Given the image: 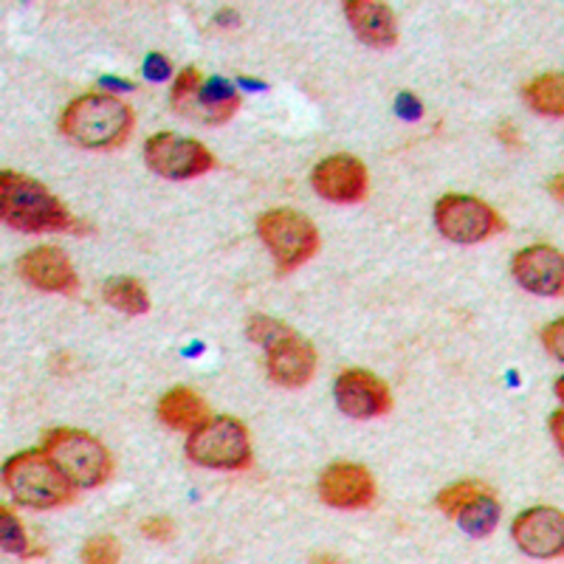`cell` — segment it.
Returning a JSON list of instances; mask_svg holds the SVG:
<instances>
[{
  "instance_id": "1",
  "label": "cell",
  "mask_w": 564,
  "mask_h": 564,
  "mask_svg": "<svg viewBox=\"0 0 564 564\" xmlns=\"http://www.w3.org/2000/svg\"><path fill=\"white\" fill-rule=\"evenodd\" d=\"M135 124V113L128 102L108 94L94 90L83 94L59 116V130L65 139L85 150H116L130 139Z\"/></svg>"
},
{
  "instance_id": "2",
  "label": "cell",
  "mask_w": 564,
  "mask_h": 564,
  "mask_svg": "<svg viewBox=\"0 0 564 564\" xmlns=\"http://www.w3.org/2000/svg\"><path fill=\"white\" fill-rule=\"evenodd\" d=\"M0 215H3V224L26 235L83 231V224L70 218V212L48 193V186L14 170L0 173Z\"/></svg>"
},
{
  "instance_id": "3",
  "label": "cell",
  "mask_w": 564,
  "mask_h": 564,
  "mask_svg": "<svg viewBox=\"0 0 564 564\" xmlns=\"http://www.w3.org/2000/svg\"><path fill=\"white\" fill-rule=\"evenodd\" d=\"M3 486L14 502L32 511H54L77 500V486L54 466L43 449L9 457L3 466Z\"/></svg>"
},
{
  "instance_id": "4",
  "label": "cell",
  "mask_w": 564,
  "mask_h": 564,
  "mask_svg": "<svg viewBox=\"0 0 564 564\" xmlns=\"http://www.w3.org/2000/svg\"><path fill=\"white\" fill-rule=\"evenodd\" d=\"M43 452L77 488H99L113 475V457L90 432L57 426L43 435Z\"/></svg>"
},
{
  "instance_id": "5",
  "label": "cell",
  "mask_w": 564,
  "mask_h": 564,
  "mask_svg": "<svg viewBox=\"0 0 564 564\" xmlns=\"http://www.w3.org/2000/svg\"><path fill=\"white\" fill-rule=\"evenodd\" d=\"M186 457L204 468L246 471L254 460L249 430L238 417L209 415L198 430H193L186 437Z\"/></svg>"
},
{
  "instance_id": "6",
  "label": "cell",
  "mask_w": 564,
  "mask_h": 564,
  "mask_svg": "<svg viewBox=\"0 0 564 564\" xmlns=\"http://www.w3.org/2000/svg\"><path fill=\"white\" fill-rule=\"evenodd\" d=\"M257 235L269 246L276 274H291L319 251V229L302 212L269 209L257 218Z\"/></svg>"
},
{
  "instance_id": "7",
  "label": "cell",
  "mask_w": 564,
  "mask_h": 564,
  "mask_svg": "<svg viewBox=\"0 0 564 564\" xmlns=\"http://www.w3.org/2000/svg\"><path fill=\"white\" fill-rule=\"evenodd\" d=\"M435 224L452 243H482L506 231L500 212L475 195H443L435 204Z\"/></svg>"
},
{
  "instance_id": "8",
  "label": "cell",
  "mask_w": 564,
  "mask_h": 564,
  "mask_svg": "<svg viewBox=\"0 0 564 564\" xmlns=\"http://www.w3.org/2000/svg\"><path fill=\"white\" fill-rule=\"evenodd\" d=\"M144 161L155 175L170 181L198 178L218 167L206 144L178 133H155L144 144Z\"/></svg>"
},
{
  "instance_id": "9",
  "label": "cell",
  "mask_w": 564,
  "mask_h": 564,
  "mask_svg": "<svg viewBox=\"0 0 564 564\" xmlns=\"http://www.w3.org/2000/svg\"><path fill=\"white\" fill-rule=\"evenodd\" d=\"M311 184L316 195L330 204H361L370 193V173L356 155H327L314 167Z\"/></svg>"
},
{
  "instance_id": "10",
  "label": "cell",
  "mask_w": 564,
  "mask_h": 564,
  "mask_svg": "<svg viewBox=\"0 0 564 564\" xmlns=\"http://www.w3.org/2000/svg\"><path fill=\"white\" fill-rule=\"evenodd\" d=\"M319 500L336 511H361L376 500V477L361 463H334L319 477Z\"/></svg>"
},
{
  "instance_id": "11",
  "label": "cell",
  "mask_w": 564,
  "mask_h": 564,
  "mask_svg": "<svg viewBox=\"0 0 564 564\" xmlns=\"http://www.w3.org/2000/svg\"><path fill=\"white\" fill-rule=\"evenodd\" d=\"M336 404L345 415L356 421H372V417H384L392 410L390 387L367 370H345L336 379Z\"/></svg>"
},
{
  "instance_id": "12",
  "label": "cell",
  "mask_w": 564,
  "mask_h": 564,
  "mask_svg": "<svg viewBox=\"0 0 564 564\" xmlns=\"http://www.w3.org/2000/svg\"><path fill=\"white\" fill-rule=\"evenodd\" d=\"M513 542L522 547V553L533 558L562 556L564 547V517L558 508L539 506L522 511L511 525Z\"/></svg>"
},
{
  "instance_id": "13",
  "label": "cell",
  "mask_w": 564,
  "mask_h": 564,
  "mask_svg": "<svg viewBox=\"0 0 564 564\" xmlns=\"http://www.w3.org/2000/svg\"><path fill=\"white\" fill-rule=\"evenodd\" d=\"M18 274L40 291L48 294H68L79 291V276L74 263L57 246H37L18 260Z\"/></svg>"
},
{
  "instance_id": "14",
  "label": "cell",
  "mask_w": 564,
  "mask_h": 564,
  "mask_svg": "<svg viewBox=\"0 0 564 564\" xmlns=\"http://www.w3.org/2000/svg\"><path fill=\"white\" fill-rule=\"evenodd\" d=\"M513 280L536 296H562L564 291V263L562 251L547 243L528 246L513 254Z\"/></svg>"
},
{
  "instance_id": "15",
  "label": "cell",
  "mask_w": 564,
  "mask_h": 564,
  "mask_svg": "<svg viewBox=\"0 0 564 564\" xmlns=\"http://www.w3.org/2000/svg\"><path fill=\"white\" fill-rule=\"evenodd\" d=\"M265 367H269V379L276 387L300 390V387L311 384V379H314L316 350L311 341H305L296 330H291L289 336H282L276 345L265 350Z\"/></svg>"
},
{
  "instance_id": "16",
  "label": "cell",
  "mask_w": 564,
  "mask_h": 564,
  "mask_svg": "<svg viewBox=\"0 0 564 564\" xmlns=\"http://www.w3.org/2000/svg\"><path fill=\"white\" fill-rule=\"evenodd\" d=\"M345 14L356 37L370 45V48L387 52L398 43L395 14L387 3H379V0H347Z\"/></svg>"
},
{
  "instance_id": "17",
  "label": "cell",
  "mask_w": 564,
  "mask_h": 564,
  "mask_svg": "<svg viewBox=\"0 0 564 564\" xmlns=\"http://www.w3.org/2000/svg\"><path fill=\"white\" fill-rule=\"evenodd\" d=\"M159 421L175 432H193L209 417V404L189 387H173L159 401Z\"/></svg>"
},
{
  "instance_id": "18",
  "label": "cell",
  "mask_w": 564,
  "mask_h": 564,
  "mask_svg": "<svg viewBox=\"0 0 564 564\" xmlns=\"http://www.w3.org/2000/svg\"><path fill=\"white\" fill-rule=\"evenodd\" d=\"M240 110L238 88L224 77H212L200 85V94L195 99V108L189 116H198L206 124H226L235 119Z\"/></svg>"
},
{
  "instance_id": "19",
  "label": "cell",
  "mask_w": 564,
  "mask_h": 564,
  "mask_svg": "<svg viewBox=\"0 0 564 564\" xmlns=\"http://www.w3.org/2000/svg\"><path fill=\"white\" fill-rule=\"evenodd\" d=\"M522 99L531 110L547 119H562L564 116V83L562 74H542L522 85Z\"/></svg>"
},
{
  "instance_id": "20",
  "label": "cell",
  "mask_w": 564,
  "mask_h": 564,
  "mask_svg": "<svg viewBox=\"0 0 564 564\" xmlns=\"http://www.w3.org/2000/svg\"><path fill=\"white\" fill-rule=\"evenodd\" d=\"M500 513H502L500 500H497L491 491H482V494H477L475 500H468L466 506L455 513V520H457V525L468 533V536L482 539V536H488L494 528H497V522H500Z\"/></svg>"
},
{
  "instance_id": "21",
  "label": "cell",
  "mask_w": 564,
  "mask_h": 564,
  "mask_svg": "<svg viewBox=\"0 0 564 564\" xmlns=\"http://www.w3.org/2000/svg\"><path fill=\"white\" fill-rule=\"evenodd\" d=\"M102 296L110 308L122 311V314L141 316L150 311L148 291H144V285H141L139 280H133V276H113V280H108L105 282Z\"/></svg>"
},
{
  "instance_id": "22",
  "label": "cell",
  "mask_w": 564,
  "mask_h": 564,
  "mask_svg": "<svg viewBox=\"0 0 564 564\" xmlns=\"http://www.w3.org/2000/svg\"><path fill=\"white\" fill-rule=\"evenodd\" d=\"M0 545L9 556H29L26 531L20 525L18 513L9 506H0Z\"/></svg>"
},
{
  "instance_id": "23",
  "label": "cell",
  "mask_w": 564,
  "mask_h": 564,
  "mask_svg": "<svg viewBox=\"0 0 564 564\" xmlns=\"http://www.w3.org/2000/svg\"><path fill=\"white\" fill-rule=\"evenodd\" d=\"M482 491H491V488L480 480H463V482H455V486H449V488H443V491L437 494L435 502H437V508L446 513V517H452V520H455V513L460 511L468 500H475L477 494H482Z\"/></svg>"
},
{
  "instance_id": "24",
  "label": "cell",
  "mask_w": 564,
  "mask_h": 564,
  "mask_svg": "<svg viewBox=\"0 0 564 564\" xmlns=\"http://www.w3.org/2000/svg\"><path fill=\"white\" fill-rule=\"evenodd\" d=\"M200 85H204L200 83V70L195 68V65H186L173 83V94H170L173 108L181 110V113H193L195 99H198L200 94Z\"/></svg>"
},
{
  "instance_id": "25",
  "label": "cell",
  "mask_w": 564,
  "mask_h": 564,
  "mask_svg": "<svg viewBox=\"0 0 564 564\" xmlns=\"http://www.w3.org/2000/svg\"><path fill=\"white\" fill-rule=\"evenodd\" d=\"M294 327H289L285 322L274 319V316H251L249 325H246V334H249V339L254 341V345H260L263 350H269L271 345H276V341L282 339V336H289Z\"/></svg>"
},
{
  "instance_id": "26",
  "label": "cell",
  "mask_w": 564,
  "mask_h": 564,
  "mask_svg": "<svg viewBox=\"0 0 564 564\" xmlns=\"http://www.w3.org/2000/svg\"><path fill=\"white\" fill-rule=\"evenodd\" d=\"M122 558V545L116 536H94L83 547V562L88 564H113Z\"/></svg>"
},
{
  "instance_id": "27",
  "label": "cell",
  "mask_w": 564,
  "mask_h": 564,
  "mask_svg": "<svg viewBox=\"0 0 564 564\" xmlns=\"http://www.w3.org/2000/svg\"><path fill=\"white\" fill-rule=\"evenodd\" d=\"M175 533V525L170 517H150L141 522V536L153 539V542H170Z\"/></svg>"
},
{
  "instance_id": "28",
  "label": "cell",
  "mask_w": 564,
  "mask_h": 564,
  "mask_svg": "<svg viewBox=\"0 0 564 564\" xmlns=\"http://www.w3.org/2000/svg\"><path fill=\"white\" fill-rule=\"evenodd\" d=\"M144 77L150 83H167L173 77V65H170L164 54H148V59H144Z\"/></svg>"
},
{
  "instance_id": "29",
  "label": "cell",
  "mask_w": 564,
  "mask_h": 564,
  "mask_svg": "<svg viewBox=\"0 0 564 564\" xmlns=\"http://www.w3.org/2000/svg\"><path fill=\"white\" fill-rule=\"evenodd\" d=\"M542 345H545V350L551 352V356H556L558 361L564 359V322L556 319L553 325H547L545 330H542Z\"/></svg>"
},
{
  "instance_id": "30",
  "label": "cell",
  "mask_w": 564,
  "mask_h": 564,
  "mask_svg": "<svg viewBox=\"0 0 564 564\" xmlns=\"http://www.w3.org/2000/svg\"><path fill=\"white\" fill-rule=\"evenodd\" d=\"M395 110H398V116H404V119H421L423 116V108H421V102H417L415 97H412V94H401V97H398V102H395Z\"/></svg>"
},
{
  "instance_id": "31",
  "label": "cell",
  "mask_w": 564,
  "mask_h": 564,
  "mask_svg": "<svg viewBox=\"0 0 564 564\" xmlns=\"http://www.w3.org/2000/svg\"><path fill=\"white\" fill-rule=\"evenodd\" d=\"M497 135H500V139L506 141V144H511V148H520V144H522L520 133H517V128H513V124H500Z\"/></svg>"
},
{
  "instance_id": "32",
  "label": "cell",
  "mask_w": 564,
  "mask_h": 564,
  "mask_svg": "<svg viewBox=\"0 0 564 564\" xmlns=\"http://www.w3.org/2000/svg\"><path fill=\"white\" fill-rule=\"evenodd\" d=\"M562 410L558 412H553V417H551V430H553V441H556V446L558 449H562L564 446V435H562Z\"/></svg>"
},
{
  "instance_id": "33",
  "label": "cell",
  "mask_w": 564,
  "mask_h": 564,
  "mask_svg": "<svg viewBox=\"0 0 564 564\" xmlns=\"http://www.w3.org/2000/svg\"><path fill=\"white\" fill-rule=\"evenodd\" d=\"M551 193L556 195V200H562V175H556V178H553V184H551Z\"/></svg>"
}]
</instances>
